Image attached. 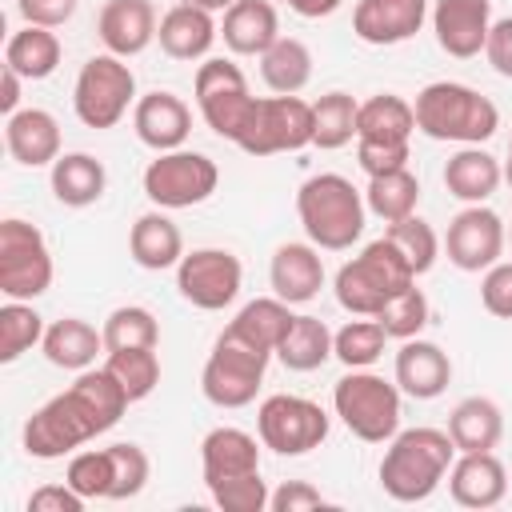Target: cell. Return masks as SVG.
Listing matches in <instances>:
<instances>
[{"mask_svg": "<svg viewBox=\"0 0 512 512\" xmlns=\"http://www.w3.org/2000/svg\"><path fill=\"white\" fill-rule=\"evenodd\" d=\"M60 56H64L60 36L52 28H40V24H24L4 44V64L12 72H20L24 80H48L60 68Z\"/></svg>", "mask_w": 512, "mask_h": 512, "instance_id": "cell-32", "label": "cell"}, {"mask_svg": "<svg viewBox=\"0 0 512 512\" xmlns=\"http://www.w3.org/2000/svg\"><path fill=\"white\" fill-rule=\"evenodd\" d=\"M128 392L108 368H84L64 392L44 400L28 420H24V452L32 460H60L84 448L88 440L104 436L108 428L120 424L128 412Z\"/></svg>", "mask_w": 512, "mask_h": 512, "instance_id": "cell-1", "label": "cell"}, {"mask_svg": "<svg viewBox=\"0 0 512 512\" xmlns=\"http://www.w3.org/2000/svg\"><path fill=\"white\" fill-rule=\"evenodd\" d=\"M260 76L276 96H296L312 80V52L296 36H280L264 56H260Z\"/></svg>", "mask_w": 512, "mask_h": 512, "instance_id": "cell-35", "label": "cell"}, {"mask_svg": "<svg viewBox=\"0 0 512 512\" xmlns=\"http://www.w3.org/2000/svg\"><path fill=\"white\" fill-rule=\"evenodd\" d=\"M220 36L236 56H264L280 40V16L268 0H236L220 20Z\"/></svg>", "mask_w": 512, "mask_h": 512, "instance_id": "cell-26", "label": "cell"}, {"mask_svg": "<svg viewBox=\"0 0 512 512\" xmlns=\"http://www.w3.org/2000/svg\"><path fill=\"white\" fill-rule=\"evenodd\" d=\"M480 304L496 320H512V260H496L480 280Z\"/></svg>", "mask_w": 512, "mask_h": 512, "instance_id": "cell-49", "label": "cell"}, {"mask_svg": "<svg viewBox=\"0 0 512 512\" xmlns=\"http://www.w3.org/2000/svg\"><path fill=\"white\" fill-rule=\"evenodd\" d=\"M508 244H512V228H508Z\"/></svg>", "mask_w": 512, "mask_h": 512, "instance_id": "cell-58", "label": "cell"}, {"mask_svg": "<svg viewBox=\"0 0 512 512\" xmlns=\"http://www.w3.org/2000/svg\"><path fill=\"white\" fill-rule=\"evenodd\" d=\"M292 320H296L292 304H284L280 296H260V300H248V304L228 320V328L240 332V336H248L252 344H260V348H268V352L276 356V348H280V340L288 336Z\"/></svg>", "mask_w": 512, "mask_h": 512, "instance_id": "cell-36", "label": "cell"}, {"mask_svg": "<svg viewBox=\"0 0 512 512\" xmlns=\"http://www.w3.org/2000/svg\"><path fill=\"white\" fill-rule=\"evenodd\" d=\"M136 76L132 68L124 64V56H112V52H100V56H88L76 72V84H72V112L84 128H116L128 108H136Z\"/></svg>", "mask_w": 512, "mask_h": 512, "instance_id": "cell-8", "label": "cell"}, {"mask_svg": "<svg viewBox=\"0 0 512 512\" xmlns=\"http://www.w3.org/2000/svg\"><path fill=\"white\" fill-rule=\"evenodd\" d=\"M268 284L272 296H280L284 304H308L320 296L324 288V256L312 240H284L272 252L268 264Z\"/></svg>", "mask_w": 512, "mask_h": 512, "instance_id": "cell-18", "label": "cell"}, {"mask_svg": "<svg viewBox=\"0 0 512 512\" xmlns=\"http://www.w3.org/2000/svg\"><path fill=\"white\" fill-rule=\"evenodd\" d=\"M504 244H508L504 220L488 204H468L448 220L444 252L448 264L460 272H488L504 256Z\"/></svg>", "mask_w": 512, "mask_h": 512, "instance_id": "cell-15", "label": "cell"}, {"mask_svg": "<svg viewBox=\"0 0 512 512\" xmlns=\"http://www.w3.org/2000/svg\"><path fill=\"white\" fill-rule=\"evenodd\" d=\"M44 316L32 308V300H8L0 308V360L12 364L20 360L32 344L44 340Z\"/></svg>", "mask_w": 512, "mask_h": 512, "instance_id": "cell-41", "label": "cell"}, {"mask_svg": "<svg viewBox=\"0 0 512 512\" xmlns=\"http://www.w3.org/2000/svg\"><path fill=\"white\" fill-rule=\"evenodd\" d=\"M48 184L64 208H88L104 196L108 172L92 152H60V160L48 172Z\"/></svg>", "mask_w": 512, "mask_h": 512, "instance_id": "cell-30", "label": "cell"}, {"mask_svg": "<svg viewBox=\"0 0 512 512\" xmlns=\"http://www.w3.org/2000/svg\"><path fill=\"white\" fill-rule=\"evenodd\" d=\"M416 128L428 140L484 144L500 128V108L460 80H432L416 92Z\"/></svg>", "mask_w": 512, "mask_h": 512, "instance_id": "cell-4", "label": "cell"}, {"mask_svg": "<svg viewBox=\"0 0 512 512\" xmlns=\"http://www.w3.org/2000/svg\"><path fill=\"white\" fill-rule=\"evenodd\" d=\"M140 184H144V196L152 200V208L180 212V208L204 204L216 192L220 168L204 152L172 148V152H156V160L144 168V180Z\"/></svg>", "mask_w": 512, "mask_h": 512, "instance_id": "cell-10", "label": "cell"}, {"mask_svg": "<svg viewBox=\"0 0 512 512\" xmlns=\"http://www.w3.org/2000/svg\"><path fill=\"white\" fill-rule=\"evenodd\" d=\"M428 0H356L352 32L372 48H392L412 40L428 20Z\"/></svg>", "mask_w": 512, "mask_h": 512, "instance_id": "cell-17", "label": "cell"}, {"mask_svg": "<svg viewBox=\"0 0 512 512\" xmlns=\"http://www.w3.org/2000/svg\"><path fill=\"white\" fill-rule=\"evenodd\" d=\"M484 56H488V64H492L496 76L512 80V16L492 20L488 40H484Z\"/></svg>", "mask_w": 512, "mask_h": 512, "instance_id": "cell-53", "label": "cell"}, {"mask_svg": "<svg viewBox=\"0 0 512 512\" xmlns=\"http://www.w3.org/2000/svg\"><path fill=\"white\" fill-rule=\"evenodd\" d=\"M208 492H212V504H216L220 512H264L268 500H272V492H268V484L260 480V472L224 480V484H216V488H208Z\"/></svg>", "mask_w": 512, "mask_h": 512, "instance_id": "cell-47", "label": "cell"}, {"mask_svg": "<svg viewBox=\"0 0 512 512\" xmlns=\"http://www.w3.org/2000/svg\"><path fill=\"white\" fill-rule=\"evenodd\" d=\"M328 428H332L328 412L308 396L276 392L256 408V436L276 456H304L320 448L328 440Z\"/></svg>", "mask_w": 512, "mask_h": 512, "instance_id": "cell-11", "label": "cell"}, {"mask_svg": "<svg viewBox=\"0 0 512 512\" xmlns=\"http://www.w3.org/2000/svg\"><path fill=\"white\" fill-rule=\"evenodd\" d=\"M428 316H432L428 296H424L416 284H408L404 292H396V296L376 312V320H380V328L388 332V340H412V336H420L424 324H428Z\"/></svg>", "mask_w": 512, "mask_h": 512, "instance_id": "cell-44", "label": "cell"}, {"mask_svg": "<svg viewBox=\"0 0 512 512\" xmlns=\"http://www.w3.org/2000/svg\"><path fill=\"white\" fill-rule=\"evenodd\" d=\"M108 448H112V492H108V500H132V496H140L144 484H148V476H152L148 452L140 444H128V440L108 444Z\"/></svg>", "mask_w": 512, "mask_h": 512, "instance_id": "cell-46", "label": "cell"}, {"mask_svg": "<svg viewBox=\"0 0 512 512\" xmlns=\"http://www.w3.org/2000/svg\"><path fill=\"white\" fill-rule=\"evenodd\" d=\"M504 180H508V188H512V136H508V160H504Z\"/></svg>", "mask_w": 512, "mask_h": 512, "instance_id": "cell-57", "label": "cell"}, {"mask_svg": "<svg viewBox=\"0 0 512 512\" xmlns=\"http://www.w3.org/2000/svg\"><path fill=\"white\" fill-rule=\"evenodd\" d=\"M296 16H304V20H324V16H332V12H340V4L344 0H284Z\"/></svg>", "mask_w": 512, "mask_h": 512, "instance_id": "cell-55", "label": "cell"}, {"mask_svg": "<svg viewBox=\"0 0 512 512\" xmlns=\"http://www.w3.org/2000/svg\"><path fill=\"white\" fill-rule=\"evenodd\" d=\"M396 388L412 400H436L448 384H452V360L448 352L436 344V340H400V352H396Z\"/></svg>", "mask_w": 512, "mask_h": 512, "instance_id": "cell-22", "label": "cell"}, {"mask_svg": "<svg viewBox=\"0 0 512 512\" xmlns=\"http://www.w3.org/2000/svg\"><path fill=\"white\" fill-rule=\"evenodd\" d=\"M128 256L148 272L176 268L184 260V236H180L176 220L164 208H152V212L136 216V224L128 232Z\"/></svg>", "mask_w": 512, "mask_h": 512, "instance_id": "cell-28", "label": "cell"}, {"mask_svg": "<svg viewBox=\"0 0 512 512\" xmlns=\"http://www.w3.org/2000/svg\"><path fill=\"white\" fill-rule=\"evenodd\" d=\"M64 480L84 496V500H108L112 492V448H84L68 456Z\"/></svg>", "mask_w": 512, "mask_h": 512, "instance_id": "cell-45", "label": "cell"}, {"mask_svg": "<svg viewBox=\"0 0 512 512\" xmlns=\"http://www.w3.org/2000/svg\"><path fill=\"white\" fill-rule=\"evenodd\" d=\"M276 360L288 368V372H316L324 360H332V332L320 316H308L300 312L288 328V336L280 340L276 348Z\"/></svg>", "mask_w": 512, "mask_h": 512, "instance_id": "cell-34", "label": "cell"}, {"mask_svg": "<svg viewBox=\"0 0 512 512\" xmlns=\"http://www.w3.org/2000/svg\"><path fill=\"white\" fill-rule=\"evenodd\" d=\"M364 204H368V212L380 216L384 224H396V220L412 216L416 204H420V180H416V172H412V168H400V172L368 176Z\"/></svg>", "mask_w": 512, "mask_h": 512, "instance_id": "cell-37", "label": "cell"}, {"mask_svg": "<svg viewBox=\"0 0 512 512\" xmlns=\"http://www.w3.org/2000/svg\"><path fill=\"white\" fill-rule=\"evenodd\" d=\"M104 348L120 352V348H156L160 344V324L152 316V308L144 304H120L104 316Z\"/></svg>", "mask_w": 512, "mask_h": 512, "instance_id": "cell-39", "label": "cell"}, {"mask_svg": "<svg viewBox=\"0 0 512 512\" xmlns=\"http://www.w3.org/2000/svg\"><path fill=\"white\" fill-rule=\"evenodd\" d=\"M408 160H412L408 140H356V164L368 176L400 172V168H408Z\"/></svg>", "mask_w": 512, "mask_h": 512, "instance_id": "cell-48", "label": "cell"}, {"mask_svg": "<svg viewBox=\"0 0 512 512\" xmlns=\"http://www.w3.org/2000/svg\"><path fill=\"white\" fill-rule=\"evenodd\" d=\"M448 436L456 452H492L504 436V412L488 396H464L448 412Z\"/></svg>", "mask_w": 512, "mask_h": 512, "instance_id": "cell-31", "label": "cell"}, {"mask_svg": "<svg viewBox=\"0 0 512 512\" xmlns=\"http://www.w3.org/2000/svg\"><path fill=\"white\" fill-rule=\"evenodd\" d=\"M104 368L120 380V388L128 392V400H144L156 392L160 384V356L156 348H120V352H108Z\"/></svg>", "mask_w": 512, "mask_h": 512, "instance_id": "cell-42", "label": "cell"}, {"mask_svg": "<svg viewBox=\"0 0 512 512\" xmlns=\"http://www.w3.org/2000/svg\"><path fill=\"white\" fill-rule=\"evenodd\" d=\"M428 20L440 52L456 60H472L484 52V40L492 28V0H436Z\"/></svg>", "mask_w": 512, "mask_h": 512, "instance_id": "cell-16", "label": "cell"}, {"mask_svg": "<svg viewBox=\"0 0 512 512\" xmlns=\"http://www.w3.org/2000/svg\"><path fill=\"white\" fill-rule=\"evenodd\" d=\"M400 388L368 368H348L332 388L340 424L364 444H388L400 432Z\"/></svg>", "mask_w": 512, "mask_h": 512, "instance_id": "cell-6", "label": "cell"}, {"mask_svg": "<svg viewBox=\"0 0 512 512\" xmlns=\"http://www.w3.org/2000/svg\"><path fill=\"white\" fill-rule=\"evenodd\" d=\"M132 128H136V140L152 152H172V148H184L188 132H192V108L176 96V92H144L132 108Z\"/></svg>", "mask_w": 512, "mask_h": 512, "instance_id": "cell-20", "label": "cell"}, {"mask_svg": "<svg viewBox=\"0 0 512 512\" xmlns=\"http://www.w3.org/2000/svg\"><path fill=\"white\" fill-rule=\"evenodd\" d=\"M188 4H200V8H208V12H228L236 0H188Z\"/></svg>", "mask_w": 512, "mask_h": 512, "instance_id": "cell-56", "label": "cell"}, {"mask_svg": "<svg viewBox=\"0 0 512 512\" xmlns=\"http://www.w3.org/2000/svg\"><path fill=\"white\" fill-rule=\"evenodd\" d=\"M192 96H196V108H200L204 124L220 140L236 144L252 108H256V96L248 92V80H244L240 64H232L224 56H208L192 76Z\"/></svg>", "mask_w": 512, "mask_h": 512, "instance_id": "cell-9", "label": "cell"}, {"mask_svg": "<svg viewBox=\"0 0 512 512\" xmlns=\"http://www.w3.org/2000/svg\"><path fill=\"white\" fill-rule=\"evenodd\" d=\"M268 508H272V512H312V508H332V504H328V500L320 496V488H312L308 480H284V484L272 492Z\"/></svg>", "mask_w": 512, "mask_h": 512, "instance_id": "cell-50", "label": "cell"}, {"mask_svg": "<svg viewBox=\"0 0 512 512\" xmlns=\"http://www.w3.org/2000/svg\"><path fill=\"white\" fill-rule=\"evenodd\" d=\"M88 500L64 480V484H40L28 496V512H80Z\"/></svg>", "mask_w": 512, "mask_h": 512, "instance_id": "cell-52", "label": "cell"}, {"mask_svg": "<svg viewBox=\"0 0 512 512\" xmlns=\"http://www.w3.org/2000/svg\"><path fill=\"white\" fill-rule=\"evenodd\" d=\"M508 468L496 452H456L448 468V492L460 508H496L508 496Z\"/></svg>", "mask_w": 512, "mask_h": 512, "instance_id": "cell-21", "label": "cell"}, {"mask_svg": "<svg viewBox=\"0 0 512 512\" xmlns=\"http://www.w3.org/2000/svg\"><path fill=\"white\" fill-rule=\"evenodd\" d=\"M316 136L312 104L300 96H256V108L236 140L248 156H276V152H300Z\"/></svg>", "mask_w": 512, "mask_h": 512, "instance_id": "cell-12", "label": "cell"}, {"mask_svg": "<svg viewBox=\"0 0 512 512\" xmlns=\"http://www.w3.org/2000/svg\"><path fill=\"white\" fill-rule=\"evenodd\" d=\"M20 80H24V76L4 64V76H0V112H4V116L20 112Z\"/></svg>", "mask_w": 512, "mask_h": 512, "instance_id": "cell-54", "label": "cell"}, {"mask_svg": "<svg viewBox=\"0 0 512 512\" xmlns=\"http://www.w3.org/2000/svg\"><path fill=\"white\" fill-rule=\"evenodd\" d=\"M296 216H300L304 236L320 252H344L364 236L368 204H364V192L348 176L320 172L296 188Z\"/></svg>", "mask_w": 512, "mask_h": 512, "instance_id": "cell-3", "label": "cell"}, {"mask_svg": "<svg viewBox=\"0 0 512 512\" xmlns=\"http://www.w3.org/2000/svg\"><path fill=\"white\" fill-rule=\"evenodd\" d=\"M500 180H504V164L480 144H460V152H452L444 164V188L464 204H484L488 196H496Z\"/></svg>", "mask_w": 512, "mask_h": 512, "instance_id": "cell-27", "label": "cell"}, {"mask_svg": "<svg viewBox=\"0 0 512 512\" xmlns=\"http://www.w3.org/2000/svg\"><path fill=\"white\" fill-rule=\"evenodd\" d=\"M416 132V108L396 92H376L360 100L356 116V140H412Z\"/></svg>", "mask_w": 512, "mask_h": 512, "instance_id": "cell-33", "label": "cell"}, {"mask_svg": "<svg viewBox=\"0 0 512 512\" xmlns=\"http://www.w3.org/2000/svg\"><path fill=\"white\" fill-rule=\"evenodd\" d=\"M200 472H204L208 488H216L224 480H236V476L260 472V444H256V436L244 432V428H232V424L212 428L200 440Z\"/></svg>", "mask_w": 512, "mask_h": 512, "instance_id": "cell-23", "label": "cell"}, {"mask_svg": "<svg viewBox=\"0 0 512 512\" xmlns=\"http://www.w3.org/2000/svg\"><path fill=\"white\" fill-rule=\"evenodd\" d=\"M156 8L152 0H104L96 12V36L112 56H140L156 40Z\"/></svg>", "mask_w": 512, "mask_h": 512, "instance_id": "cell-19", "label": "cell"}, {"mask_svg": "<svg viewBox=\"0 0 512 512\" xmlns=\"http://www.w3.org/2000/svg\"><path fill=\"white\" fill-rule=\"evenodd\" d=\"M80 0H16V12L24 24H40V28H60L76 16Z\"/></svg>", "mask_w": 512, "mask_h": 512, "instance_id": "cell-51", "label": "cell"}, {"mask_svg": "<svg viewBox=\"0 0 512 512\" xmlns=\"http://www.w3.org/2000/svg\"><path fill=\"white\" fill-rule=\"evenodd\" d=\"M40 348H44V360H48L52 368H64V372H84V368L96 364L100 352H108V348H104V332H96V328H92L88 320H80V316L52 320V324L44 328Z\"/></svg>", "mask_w": 512, "mask_h": 512, "instance_id": "cell-29", "label": "cell"}, {"mask_svg": "<svg viewBox=\"0 0 512 512\" xmlns=\"http://www.w3.org/2000/svg\"><path fill=\"white\" fill-rule=\"evenodd\" d=\"M408 284H416L412 264L400 256V248L380 236L368 240L348 264H340L336 272V304L352 316H376L396 292H404Z\"/></svg>", "mask_w": 512, "mask_h": 512, "instance_id": "cell-5", "label": "cell"}, {"mask_svg": "<svg viewBox=\"0 0 512 512\" xmlns=\"http://www.w3.org/2000/svg\"><path fill=\"white\" fill-rule=\"evenodd\" d=\"M52 288V252L36 224L0 220V292L8 300H36Z\"/></svg>", "mask_w": 512, "mask_h": 512, "instance_id": "cell-13", "label": "cell"}, {"mask_svg": "<svg viewBox=\"0 0 512 512\" xmlns=\"http://www.w3.org/2000/svg\"><path fill=\"white\" fill-rule=\"evenodd\" d=\"M4 148L24 168H52L60 160V124L44 108H20L4 116Z\"/></svg>", "mask_w": 512, "mask_h": 512, "instance_id": "cell-25", "label": "cell"}, {"mask_svg": "<svg viewBox=\"0 0 512 512\" xmlns=\"http://www.w3.org/2000/svg\"><path fill=\"white\" fill-rule=\"evenodd\" d=\"M244 288V264L228 248H192L176 264V292L200 308V312H220L228 308Z\"/></svg>", "mask_w": 512, "mask_h": 512, "instance_id": "cell-14", "label": "cell"}, {"mask_svg": "<svg viewBox=\"0 0 512 512\" xmlns=\"http://www.w3.org/2000/svg\"><path fill=\"white\" fill-rule=\"evenodd\" d=\"M268 360L272 352L252 344L248 336L224 328L204 360V372H200V392L208 404L216 408H244L256 400L260 384H264V372H268Z\"/></svg>", "mask_w": 512, "mask_h": 512, "instance_id": "cell-7", "label": "cell"}, {"mask_svg": "<svg viewBox=\"0 0 512 512\" xmlns=\"http://www.w3.org/2000/svg\"><path fill=\"white\" fill-rule=\"evenodd\" d=\"M384 236L400 248V256L412 264L416 276H424V272L436 264V256H440V236H436V228H432L428 220H420L416 212L404 216V220H396V224H388Z\"/></svg>", "mask_w": 512, "mask_h": 512, "instance_id": "cell-43", "label": "cell"}, {"mask_svg": "<svg viewBox=\"0 0 512 512\" xmlns=\"http://www.w3.org/2000/svg\"><path fill=\"white\" fill-rule=\"evenodd\" d=\"M216 36H220V24L212 20V12L200 4H188V0L172 4L156 28L160 52L172 60H208Z\"/></svg>", "mask_w": 512, "mask_h": 512, "instance_id": "cell-24", "label": "cell"}, {"mask_svg": "<svg viewBox=\"0 0 512 512\" xmlns=\"http://www.w3.org/2000/svg\"><path fill=\"white\" fill-rule=\"evenodd\" d=\"M356 116H360V100L332 88L324 92L320 100H312V120H316V136L312 144L324 148V152H336L344 144L356 140Z\"/></svg>", "mask_w": 512, "mask_h": 512, "instance_id": "cell-38", "label": "cell"}, {"mask_svg": "<svg viewBox=\"0 0 512 512\" xmlns=\"http://www.w3.org/2000/svg\"><path fill=\"white\" fill-rule=\"evenodd\" d=\"M384 340L388 332L380 328L376 316H356L340 332H332V356L344 368H372L384 356Z\"/></svg>", "mask_w": 512, "mask_h": 512, "instance_id": "cell-40", "label": "cell"}, {"mask_svg": "<svg viewBox=\"0 0 512 512\" xmlns=\"http://www.w3.org/2000/svg\"><path fill=\"white\" fill-rule=\"evenodd\" d=\"M456 460V444L448 436V428H404L388 440L384 460H380V488L396 500V504H416L428 500L440 480L448 476Z\"/></svg>", "mask_w": 512, "mask_h": 512, "instance_id": "cell-2", "label": "cell"}]
</instances>
